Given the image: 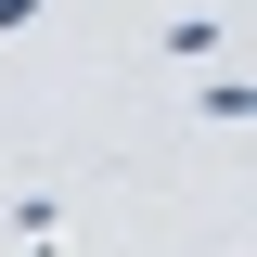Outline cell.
Masks as SVG:
<instances>
[{"instance_id":"cell-1","label":"cell","mask_w":257,"mask_h":257,"mask_svg":"<svg viewBox=\"0 0 257 257\" xmlns=\"http://www.w3.org/2000/svg\"><path fill=\"white\" fill-rule=\"evenodd\" d=\"M13 244H26V257L64 244V206H52V193H13Z\"/></svg>"},{"instance_id":"cell-2","label":"cell","mask_w":257,"mask_h":257,"mask_svg":"<svg viewBox=\"0 0 257 257\" xmlns=\"http://www.w3.org/2000/svg\"><path fill=\"white\" fill-rule=\"evenodd\" d=\"M167 52H180V64H219L231 26H219V13H180V26H167Z\"/></svg>"},{"instance_id":"cell-3","label":"cell","mask_w":257,"mask_h":257,"mask_svg":"<svg viewBox=\"0 0 257 257\" xmlns=\"http://www.w3.org/2000/svg\"><path fill=\"white\" fill-rule=\"evenodd\" d=\"M26 13H39V0H0V26H26Z\"/></svg>"}]
</instances>
